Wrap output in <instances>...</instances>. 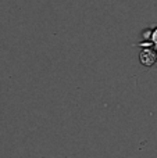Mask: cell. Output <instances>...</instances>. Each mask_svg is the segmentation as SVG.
<instances>
[{"instance_id":"obj_1","label":"cell","mask_w":157,"mask_h":158,"mask_svg":"<svg viewBox=\"0 0 157 158\" xmlns=\"http://www.w3.org/2000/svg\"><path fill=\"white\" fill-rule=\"evenodd\" d=\"M139 61H141V64L145 67H152L157 61L156 50L150 49V47H145V49L141 52V54H139Z\"/></svg>"},{"instance_id":"obj_2","label":"cell","mask_w":157,"mask_h":158,"mask_svg":"<svg viewBox=\"0 0 157 158\" xmlns=\"http://www.w3.org/2000/svg\"><path fill=\"white\" fill-rule=\"evenodd\" d=\"M147 38L150 39V44H156L157 46V27L150 31V36H147Z\"/></svg>"},{"instance_id":"obj_3","label":"cell","mask_w":157,"mask_h":158,"mask_svg":"<svg viewBox=\"0 0 157 158\" xmlns=\"http://www.w3.org/2000/svg\"><path fill=\"white\" fill-rule=\"evenodd\" d=\"M156 53H157V49H156Z\"/></svg>"}]
</instances>
